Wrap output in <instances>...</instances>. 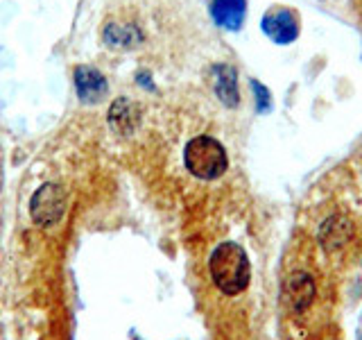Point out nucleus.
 Segmentation results:
<instances>
[{"instance_id": "obj_6", "label": "nucleus", "mask_w": 362, "mask_h": 340, "mask_svg": "<svg viewBox=\"0 0 362 340\" xmlns=\"http://www.w3.org/2000/svg\"><path fill=\"white\" fill-rule=\"evenodd\" d=\"M75 89L82 102H100L107 96V79L98 68L79 66L75 68Z\"/></svg>"}, {"instance_id": "obj_4", "label": "nucleus", "mask_w": 362, "mask_h": 340, "mask_svg": "<svg viewBox=\"0 0 362 340\" xmlns=\"http://www.w3.org/2000/svg\"><path fill=\"white\" fill-rule=\"evenodd\" d=\"M260 28H263L267 37L279 45H288L299 37V18L294 11H290L286 7L269 9L263 16Z\"/></svg>"}, {"instance_id": "obj_8", "label": "nucleus", "mask_w": 362, "mask_h": 340, "mask_svg": "<svg viewBox=\"0 0 362 340\" xmlns=\"http://www.w3.org/2000/svg\"><path fill=\"white\" fill-rule=\"evenodd\" d=\"M141 123V109L129 98H118L109 109V125L118 134H132Z\"/></svg>"}, {"instance_id": "obj_3", "label": "nucleus", "mask_w": 362, "mask_h": 340, "mask_svg": "<svg viewBox=\"0 0 362 340\" xmlns=\"http://www.w3.org/2000/svg\"><path fill=\"white\" fill-rule=\"evenodd\" d=\"M66 213V196L57 184H43L30 200V215L39 227L57 225Z\"/></svg>"}, {"instance_id": "obj_7", "label": "nucleus", "mask_w": 362, "mask_h": 340, "mask_svg": "<svg viewBox=\"0 0 362 340\" xmlns=\"http://www.w3.org/2000/svg\"><path fill=\"white\" fill-rule=\"evenodd\" d=\"M211 16L224 30H240L247 16V0H211Z\"/></svg>"}, {"instance_id": "obj_1", "label": "nucleus", "mask_w": 362, "mask_h": 340, "mask_svg": "<svg viewBox=\"0 0 362 340\" xmlns=\"http://www.w3.org/2000/svg\"><path fill=\"white\" fill-rule=\"evenodd\" d=\"M211 279L224 295H240L249 286L252 268L247 252L238 243H220L209 259Z\"/></svg>"}, {"instance_id": "obj_11", "label": "nucleus", "mask_w": 362, "mask_h": 340, "mask_svg": "<svg viewBox=\"0 0 362 340\" xmlns=\"http://www.w3.org/2000/svg\"><path fill=\"white\" fill-rule=\"evenodd\" d=\"M252 89L256 91V109L258 111H267L269 107H272V98H269V91L260 84V82H252Z\"/></svg>"}, {"instance_id": "obj_9", "label": "nucleus", "mask_w": 362, "mask_h": 340, "mask_svg": "<svg viewBox=\"0 0 362 340\" xmlns=\"http://www.w3.org/2000/svg\"><path fill=\"white\" fill-rule=\"evenodd\" d=\"M288 304L297 313H303L315 300V281L308 275H294L286 286Z\"/></svg>"}, {"instance_id": "obj_10", "label": "nucleus", "mask_w": 362, "mask_h": 340, "mask_svg": "<svg viewBox=\"0 0 362 340\" xmlns=\"http://www.w3.org/2000/svg\"><path fill=\"white\" fill-rule=\"evenodd\" d=\"M141 39V32L132 26H107L105 30V41L109 45H116V48H129V45H136Z\"/></svg>"}, {"instance_id": "obj_5", "label": "nucleus", "mask_w": 362, "mask_h": 340, "mask_svg": "<svg viewBox=\"0 0 362 340\" xmlns=\"http://www.w3.org/2000/svg\"><path fill=\"white\" fill-rule=\"evenodd\" d=\"M213 91L220 98L224 107H238L240 105V91H238V77L229 64H218L211 68Z\"/></svg>"}, {"instance_id": "obj_2", "label": "nucleus", "mask_w": 362, "mask_h": 340, "mask_svg": "<svg viewBox=\"0 0 362 340\" xmlns=\"http://www.w3.org/2000/svg\"><path fill=\"white\" fill-rule=\"evenodd\" d=\"M184 164L186 170L197 179H218L229 168V157H226L224 145L213 139V136H195L190 139L184 150Z\"/></svg>"}]
</instances>
